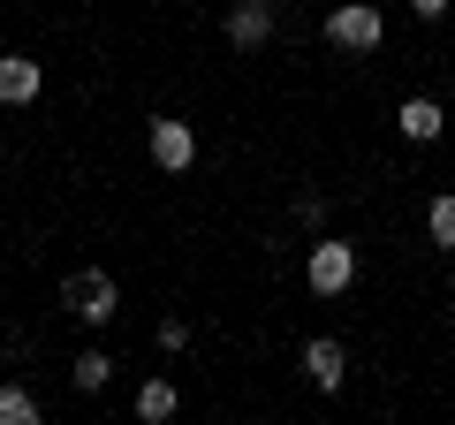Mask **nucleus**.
Here are the masks:
<instances>
[{"label":"nucleus","instance_id":"obj_5","mask_svg":"<svg viewBox=\"0 0 455 425\" xmlns=\"http://www.w3.org/2000/svg\"><path fill=\"white\" fill-rule=\"evenodd\" d=\"M304 373H311L319 395H334L341 380H349V349H341L334 334H311V342H304Z\"/></svg>","mask_w":455,"mask_h":425},{"label":"nucleus","instance_id":"obj_1","mask_svg":"<svg viewBox=\"0 0 455 425\" xmlns=\"http://www.w3.org/2000/svg\"><path fill=\"white\" fill-rule=\"evenodd\" d=\"M326 46L379 53V46H387V16H379L372 0H341V8H326Z\"/></svg>","mask_w":455,"mask_h":425},{"label":"nucleus","instance_id":"obj_10","mask_svg":"<svg viewBox=\"0 0 455 425\" xmlns=\"http://www.w3.org/2000/svg\"><path fill=\"white\" fill-rule=\"evenodd\" d=\"M0 425H38V395L8 380V388H0Z\"/></svg>","mask_w":455,"mask_h":425},{"label":"nucleus","instance_id":"obj_12","mask_svg":"<svg viewBox=\"0 0 455 425\" xmlns=\"http://www.w3.org/2000/svg\"><path fill=\"white\" fill-rule=\"evenodd\" d=\"M68 380H76L84 395H99V388L114 380V357H107V349H84V357H76V373H68Z\"/></svg>","mask_w":455,"mask_h":425},{"label":"nucleus","instance_id":"obj_4","mask_svg":"<svg viewBox=\"0 0 455 425\" xmlns=\"http://www.w3.org/2000/svg\"><path fill=\"white\" fill-rule=\"evenodd\" d=\"M152 160H160L167 175H182V167L197 160V130H190V122H175V115H160V122H152Z\"/></svg>","mask_w":455,"mask_h":425},{"label":"nucleus","instance_id":"obj_6","mask_svg":"<svg viewBox=\"0 0 455 425\" xmlns=\"http://www.w3.org/2000/svg\"><path fill=\"white\" fill-rule=\"evenodd\" d=\"M266 38H274V8H266V0H235V8H228V46H266Z\"/></svg>","mask_w":455,"mask_h":425},{"label":"nucleus","instance_id":"obj_7","mask_svg":"<svg viewBox=\"0 0 455 425\" xmlns=\"http://www.w3.org/2000/svg\"><path fill=\"white\" fill-rule=\"evenodd\" d=\"M38 84H46V68L23 61V53H0V107H31Z\"/></svg>","mask_w":455,"mask_h":425},{"label":"nucleus","instance_id":"obj_8","mask_svg":"<svg viewBox=\"0 0 455 425\" xmlns=\"http://www.w3.org/2000/svg\"><path fill=\"white\" fill-rule=\"evenodd\" d=\"M395 130L410 137V145H433L448 122H440V99H403V115H395Z\"/></svg>","mask_w":455,"mask_h":425},{"label":"nucleus","instance_id":"obj_13","mask_svg":"<svg viewBox=\"0 0 455 425\" xmlns=\"http://www.w3.org/2000/svg\"><path fill=\"white\" fill-rule=\"evenodd\" d=\"M410 8H418L425 23H440V16H448V8H455V0H410Z\"/></svg>","mask_w":455,"mask_h":425},{"label":"nucleus","instance_id":"obj_3","mask_svg":"<svg viewBox=\"0 0 455 425\" xmlns=\"http://www.w3.org/2000/svg\"><path fill=\"white\" fill-rule=\"evenodd\" d=\"M304 281H311V296H341L349 281H357V244L319 236V244H311V259H304Z\"/></svg>","mask_w":455,"mask_h":425},{"label":"nucleus","instance_id":"obj_11","mask_svg":"<svg viewBox=\"0 0 455 425\" xmlns=\"http://www.w3.org/2000/svg\"><path fill=\"white\" fill-rule=\"evenodd\" d=\"M425 229H433L440 251H455V190H440L433 205H425Z\"/></svg>","mask_w":455,"mask_h":425},{"label":"nucleus","instance_id":"obj_2","mask_svg":"<svg viewBox=\"0 0 455 425\" xmlns=\"http://www.w3.org/2000/svg\"><path fill=\"white\" fill-rule=\"evenodd\" d=\"M61 304L76 311L84 327H107L114 311H122V289H114V274H99V266H76V274L61 281Z\"/></svg>","mask_w":455,"mask_h":425},{"label":"nucleus","instance_id":"obj_9","mask_svg":"<svg viewBox=\"0 0 455 425\" xmlns=\"http://www.w3.org/2000/svg\"><path fill=\"white\" fill-rule=\"evenodd\" d=\"M175 403H182L175 380H145V388H137V418H145V425H167V418H175Z\"/></svg>","mask_w":455,"mask_h":425}]
</instances>
